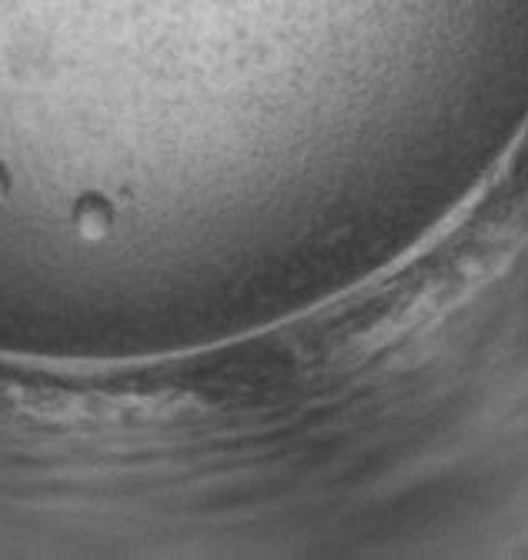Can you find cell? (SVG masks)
Returning <instances> with one entry per match:
<instances>
[{"instance_id":"6da1fadb","label":"cell","mask_w":528,"mask_h":560,"mask_svg":"<svg viewBox=\"0 0 528 560\" xmlns=\"http://www.w3.org/2000/svg\"><path fill=\"white\" fill-rule=\"evenodd\" d=\"M71 221L84 241H101L114 228V207L104 194H84L71 210Z\"/></svg>"},{"instance_id":"7a4b0ae2","label":"cell","mask_w":528,"mask_h":560,"mask_svg":"<svg viewBox=\"0 0 528 560\" xmlns=\"http://www.w3.org/2000/svg\"><path fill=\"white\" fill-rule=\"evenodd\" d=\"M11 194V177H8V171L0 167V200H4Z\"/></svg>"}]
</instances>
